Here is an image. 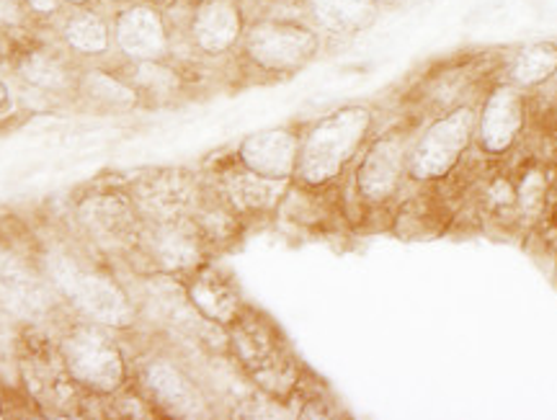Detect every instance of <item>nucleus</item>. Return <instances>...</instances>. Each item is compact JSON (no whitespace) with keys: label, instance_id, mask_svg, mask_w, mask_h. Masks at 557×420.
<instances>
[{"label":"nucleus","instance_id":"1","mask_svg":"<svg viewBox=\"0 0 557 420\" xmlns=\"http://www.w3.org/2000/svg\"><path fill=\"white\" fill-rule=\"evenodd\" d=\"M374 119V109L367 103H346L320 116L299 143L295 184L305 188L333 184L364 150L372 137Z\"/></svg>","mask_w":557,"mask_h":420},{"label":"nucleus","instance_id":"2","mask_svg":"<svg viewBox=\"0 0 557 420\" xmlns=\"http://www.w3.org/2000/svg\"><path fill=\"white\" fill-rule=\"evenodd\" d=\"M225 331L235 361L263 395L274 400H287L295 395L302 380V367L284 333L267 314L246 305V310Z\"/></svg>","mask_w":557,"mask_h":420},{"label":"nucleus","instance_id":"3","mask_svg":"<svg viewBox=\"0 0 557 420\" xmlns=\"http://www.w3.org/2000/svg\"><path fill=\"white\" fill-rule=\"evenodd\" d=\"M478 101L480 96H470L455 103L442 114L429 116L421 124L408 156V184L431 186L444 184L455 176V171L465 163L475 147L478 127Z\"/></svg>","mask_w":557,"mask_h":420},{"label":"nucleus","instance_id":"4","mask_svg":"<svg viewBox=\"0 0 557 420\" xmlns=\"http://www.w3.org/2000/svg\"><path fill=\"white\" fill-rule=\"evenodd\" d=\"M243 60L267 75H295L323 52V37L305 18H256L240 41Z\"/></svg>","mask_w":557,"mask_h":420},{"label":"nucleus","instance_id":"5","mask_svg":"<svg viewBox=\"0 0 557 420\" xmlns=\"http://www.w3.org/2000/svg\"><path fill=\"white\" fill-rule=\"evenodd\" d=\"M45 274L54 289L96 325L127 328L135 320L127 294L101 271L88 269L65 254H50L45 258Z\"/></svg>","mask_w":557,"mask_h":420},{"label":"nucleus","instance_id":"6","mask_svg":"<svg viewBox=\"0 0 557 420\" xmlns=\"http://www.w3.org/2000/svg\"><path fill=\"white\" fill-rule=\"evenodd\" d=\"M418 129V119H406L364 145L354 171V186L367 207L393 205L400 196L403 186L408 184V156Z\"/></svg>","mask_w":557,"mask_h":420},{"label":"nucleus","instance_id":"7","mask_svg":"<svg viewBox=\"0 0 557 420\" xmlns=\"http://www.w3.org/2000/svg\"><path fill=\"white\" fill-rule=\"evenodd\" d=\"M529 101L524 90L513 88L506 81H493L478 101L475 147L480 158L498 160L513 152L527 129Z\"/></svg>","mask_w":557,"mask_h":420},{"label":"nucleus","instance_id":"8","mask_svg":"<svg viewBox=\"0 0 557 420\" xmlns=\"http://www.w3.org/2000/svg\"><path fill=\"white\" fill-rule=\"evenodd\" d=\"M62 359L67 372L83 387L111 395L124 382V356L107 333L94 325L73 328L62 341Z\"/></svg>","mask_w":557,"mask_h":420},{"label":"nucleus","instance_id":"9","mask_svg":"<svg viewBox=\"0 0 557 420\" xmlns=\"http://www.w3.org/2000/svg\"><path fill=\"white\" fill-rule=\"evenodd\" d=\"M139 245H145L160 271L173 276H189L194 269L207 263L209 256V240L194 217L148 222Z\"/></svg>","mask_w":557,"mask_h":420},{"label":"nucleus","instance_id":"10","mask_svg":"<svg viewBox=\"0 0 557 420\" xmlns=\"http://www.w3.org/2000/svg\"><path fill=\"white\" fill-rule=\"evenodd\" d=\"M292 181L269 178L250 171L238 158L230 160L214 178V194L235 217H261L274 212L289 194Z\"/></svg>","mask_w":557,"mask_h":420},{"label":"nucleus","instance_id":"11","mask_svg":"<svg viewBox=\"0 0 557 420\" xmlns=\"http://www.w3.org/2000/svg\"><path fill=\"white\" fill-rule=\"evenodd\" d=\"M248 18L238 0H197L189 13V41L205 58H225L240 47Z\"/></svg>","mask_w":557,"mask_h":420},{"label":"nucleus","instance_id":"12","mask_svg":"<svg viewBox=\"0 0 557 420\" xmlns=\"http://www.w3.org/2000/svg\"><path fill=\"white\" fill-rule=\"evenodd\" d=\"M114 45L129 62L165 60L171 54V26L163 11L150 3H135L116 13Z\"/></svg>","mask_w":557,"mask_h":420},{"label":"nucleus","instance_id":"13","mask_svg":"<svg viewBox=\"0 0 557 420\" xmlns=\"http://www.w3.org/2000/svg\"><path fill=\"white\" fill-rule=\"evenodd\" d=\"M78 222L83 230L107 248L135 245L143 237L137 207L116 194H99L78 207Z\"/></svg>","mask_w":557,"mask_h":420},{"label":"nucleus","instance_id":"14","mask_svg":"<svg viewBox=\"0 0 557 420\" xmlns=\"http://www.w3.org/2000/svg\"><path fill=\"white\" fill-rule=\"evenodd\" d=\"M148 395L173 418H207L209 403L205 392L184 369L169 359H156L143 369Z\"/></svg>","mask_w":557,"mask_h":420},{"label":"nucleus","instance_id":"15","mask_svg":"<svg viewBox=\"0 0 557 420\" xmlns=\"http://www.w3.org/2000/svg\"><path fill=\"white\" fill-rule=\"evenodd\" d=\"M186 299L207 323L220 328H227L246 310L243 294L233 276L212 263H201L186 276Z\"/></svg>","mask_w":557,"mask_h":420},{"label":"nucleus","instance_id":"16","mask_svg":"<svg viewBox=\"0 0 557 420\" xmlns=\"http://www.w3.org/2000/svg\"><path fill=\"white\" fill-rule=\"evenodd\" d=\"M299 143H302V135L292 127L261 129L243 139L235 158L261 176L295 181Z\"/></svg>","mask_w":557,"mask_h":420},{"label":"nucleus","instance_id":"17","mask_svg":"<svg viewBox=\"0 0 557 420\" xmlns=\"http://www.w3.org/2000/svg\"><path fill=\"white\" fill-rule=\"evenodd\" d=\"M305 21L323 39H354L377 24L382 9L372 0H305Z\"/></svg>","mask_w":557,"mask_h":420},{"label":"nucleus","instance_id":"18","mask_svg":"<svg viewBox=\"0 0 557 420\" xmlns=\"http://www.w3.org/2000/svg\"><path fill=\"white\" fill-rule=\"evenodd\" d=\"M557 75V41L542 39L532 45L519 47L517 52L508 54L500 70V81L511 83L513 88L529 90L547 86Z\"/></svg>","mask_w":557,"mask_h":420},{"label":"nucleus","instance_id":"19","mask_svg":"<svg viewBox=\"0 0 557 420\" xmlns=\"http://www.w3.org/2000/svg\"><path fill=\"white\" fill-rule=\"evenodd\" d=\"M62 39H65V45L75 54L99 58V54H107L111 49L114 32H111L109 21L99 11H90L88 5H78L62 21Z\"/></svg>","mask_w":557,"mask_h":420},{"label":"nucleus","instance_id":"20","mask_svg":"<svg viewBox=\"0 0 557 420\" xmlns=\"http://www.w3.org/2000/svg\"><path fill=\"white\" fill-rule=\"evenodd\" d=\"M18 75L29 83V86L41 90H54V94H62V90L73 86V73H70L67 60L50 47H37L29 49L26 54H21Z\"/></svg>","mask_w":557,"mask_h":420},{"label":"nucleus","instance_id":"21","mask_svg":"<svg viewBox=\"0 0 557 420\" xmlns=\"http://www.w3.org/2000/svg\"><path fill=\"white\" fill-rule=\"evenodd\" d=\"M81 90L88 101L99 103L101 109L129 111L137 107V88L107 73V70H88V73H83Z\"/></svg>","mask_w":557,"mask_h":420},{"label":"nucleus","instance_id":"22","mask_svg":"<svg viewBox=\"0 0 557 420\" xmlns=\"http://www.w3.org/2000/svg\"><path fill=\"white\" fill-rule=\"evenodd\" d=\"M0 284L11 294V299L29 307V310H39L50 302V289L41 286L37 276L24 263L13 261L11 256H0Z\"/></svg>","mask_w":557,"mask_h":420},{"label":"nucleus","instance_id":"23","mask_svg":"<svg viewBox=\"0 0 557 420\" xmlns=\"http://www.w3.org/2000/svg\"><path fill=\"white\" fill-rule=\"evenodd\" d=\"M135 65V81L137 88L150 90L156 96H171L181 88V75L171 65H165V60H145V62H132Z\"/></svg>","mask_w":557,"mask_h":420},{"label":"nucleus","instance_id":"24","mask_svg":"<svg viewBox=\"0 0 557 420\" xmlns=\"http://www.w3.org/2000/svg\"><path fill=\"white\" fill-rule=\"evenodd\" d=\"M0 24H9V26L21 24L18 0H0Z\"/></svg>","mask_w":557,"mask_h":420},{"label":"nucleus","instance_id":"25","mask_svg":"<svg viewBox=\"0 0 557 420\" xmlns=\"http://www.w3.org/2000/svg\"><path fill=\"white\" fill-rule=\"evenodd\" d=\"M24 3L29 5L34 13H39V16H54L60 9V0H24Z\"/></svg>","mask_w":557,"mask_h":420},{"label":"nucleus","instance_id":"26","mask_svg":"<svg viewBox=\"0 0 557 420\" xmlns=\"http://www.w3.org/2000/svg\"><path fill=\"white\" fill-rule=\"evenodd\" d=\"M9 109H11V90L3 81H0V114H5Z\"/></svg>","mask_w":557,"mask_h":420},{"label":"nucleus","instance_id":"27","mask_svg":"<svg viewBox=\"0 0 557 420\" xmlns=\"http://www.w3.org/2000/svg\"><path fill=\"white\" fill-rule=\"evenodd\" d=\"M60 3H65V5H73V9H78V5H88L90 0H60Z\"/></svg>","mask_w":557,"mask_h":420},{"label":"nucleus","instance_id":"28","mask_svg":"<svg viewBox=\"0 0 557 420\" xmlns=\"http://www.w3.org/2000/svg\"><path fill=\"white\" fill-rule=\"evenodd\" d=\"M372 3H377L380 9H387V5H395V3H400V0H372Z\"/></svg>","mask_w":557,"mask_h":420}]
</instances>
